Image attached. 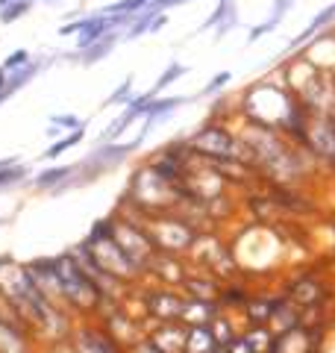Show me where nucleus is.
Here are the masks:
<instances>
[{
  "label": "nucleus",
  "instance_id": "obj_10",
  "mask_svg": "<svg viewBox=\"0 0 335 353\" xmlns=\"http://www.w3.org/2000/svg\"><path fill=\"white\" fill-rule=\"evenodd\" d=\"M323 339H327L323 324H300L285 333H276L267 353H321Z\"/></svg>",
  "mask_w": 335,
  "mask_h": 353
},
{
  "label": "nucleus",
  "instance_id": "obj_38",
  "mask_svg": "<svg viewBox=\"0 0 335 353\" xmlns=\"http://www.w3.org/2000/svg\"><path fill=\"white\" fill-rule=\"evenodd\" d=\"M218 3H221V0H218Z\"/></svg>",
  "mask_w": 335,
  "mask_h": 353
},
{
  "label": "nucleus",
  "instance_id": "obj_3",
  "mask_svg": "<svg viewBox=\"0 0 335 353\" xmlns=\"http://www.w3.org/2000/svg\"><path fill=\"white\" fill-rule=\"evenodd\" d=\"M144 141L136 136V139H130V141H112V145H97L92 153H85V159L77 162V168H74V176L68 183H65V192H74V189H83V185H92L94 180H100L103 174L109 171H118L121 165H124L127 159H132L136 153L141 150Z\"/></svg>",
  "mask_w": 335,
  "mask_h": 353
},
{
  "label": "nucleus",
  "instance_id": "obj_33",
  "mask_svg": "<svg viewBox=\"0 0 335 353\" xmlns=\"http://www.w3.org/2000/svg\"><path fill=\"white\" fill-rule=\"evenodd\" d=\"M30 62H32V53L21 48V50H15V53H9L6 62H3V68L12 74V71H18V68H24V65H30Z\"/></svg>",
  "mask_w": 335,
  "mask_h": 353
},
{
  "label": "nucleus",
  "instance_id": "obj_11",
  "mask_svg": "<svg viewBox=\"0 0 335 353\" xmlns=\"http://www.w3.org/2000/svg\"><path fill=\"white\" fill-rule=\"evenodd\" d=\"M188 271H192V262L188 256H171V253H156V259L150 262L148 268V280L150 283H159V285H174L180 289L185 283ZM144 280V283H148Z\"/></svg>",
  "mask_w": 335,
  "mask_h": 353
},
{
  "label": "nucleus",
  "instance_id": "obj_34",
  "mask_svg": "<svg viewBox=\"0 0 335 353\" xmlns=\"http://www.w3.org/2000/svg\"><path fill=\"white\" fill-rule=\"evenodd\" d=\"M185 3H194V0H150V9L153 12H168V9L185 6Z\"/></svg>",
  "mask_w": 335,
  "mask_h": 353
},
{
  "label": "nucleus",
  "instance_id": "obj_21",
  "mask_svg": "<svg viewBox=\"0 0 335 353\" xmlns=\"http://www.w3.org/2000/svg\"><path fill=\"white\" fill-rule=\"evenodd\" d=\"M223 312L218 301H197V297H185V306H183V315L180 321L185 327H203L212 324L215 318Z\"/></svg>",
  "mask_w": 335,
  "mask_h": 353
},
{
  "label": "nucleus",
  "instance_id": "obj_4",
  "mask_svg": "<svg viewBox=\"0 0 335 353\" xmlns=\"http://www.w3.org/2000/svg\"><path fill=\"white\" fill-rule=\"evenodd\" d=\"M188 148L197 159L203 162H218V159H236V145H238V132L230 127L227 118H212L200 124L194 132L185 136Z\"/></svg>",
  "mask_w": 335,
  "mask_h": 353
},
{
  "label": "nucleus",
  "instance_id": "obj_7",
  "mask_svg": "<svg viewBox=\"0 0 335 353\" xmlns=\"http://www.w3.org/2000/svg\"><path fill=\"white\" fill-rule=\"evenodd\" d=\"M283 292L288 301L292 303H297L300 309H315V306H323V303H329L332 301V285H329V280L323 277V274H318V271H297V274H292V277H285V283H283Z\"/></svg>",
  "mask_w": 335,
  "mask_h": 353
},
{
  "label": "nucleus",
  "instance_id": "obj_22",
  "mask_svg": "<svg viewBox=\"0 0 335 353\" xmlns=\"http://www.w3.org/2000/svg\"><path fill=\"white\" fill-rule=\"evenodd\" d=\"M292 6H294V0H274V6H271V15H267L262 24H256V27H250V32H247V44H256L259 39H265V36H271L274 30H279V24L285 21V15L292 12Z\"/></svg>",
  "mask_w": 335,
  "mask_h": 353
},
{
  "label": "nucleus",
  "instance_id": "obj_31",
  "mask_svg": "<svg viewBox=\"0 0 335 353\" xmlns=\"http://www.w3.org/2000/svg\"><path fill=\"white\" fill-rule=\"evenodd\" d=\"M132 83H136V80H132V77H127V80L121 83L115 92H112L106 101H103V109H109V106H127L130 97H132Z\"/></svg>",
  "mask_w": 335,
  "mask_h": 353
},
{
  "label": "nucleus",
  "instance_id": "obj_29",
  "mask_svg": "<svg viewBox=\"0 0 335 353\" xmlns=\"http://www.w3.org/2000/svg\"><path fill=\"white\" fill-rule=\"evenodd\" d=\"M232 83V71H218L212 80L200 88L197 92V101H212V97H218V94H223L227 92V85Z\"/></svg>",
  "mask_w": 335,
  "mask_h": 353
},
{
  "label": "nucleus",
  "instance_id": "obj_14",
  "mask_svg": "<svg viewBox=\"0 0 335 353\" xmlns=\"http://www.w3.org/2000/svg\"><path fill=\"white\" fill-rule=\"evenodd\" d=\"M279 301H283V292H259L250 297V303L241 309V327H267L271 324V318L276 312Z\"/></svg>",
  "mask_w": 335,
  "mask_h": 353
},
{
  "label": "nucleus",
  "instance_id": "obj_23",
  "mask_svg": "<svg viewBox=\"0 0 335 353\" xmlns=\"http://www.w3.org/2000/svg\"><path fill=\"white\" fill-rule=\"evenodd\" d=\"M300 324H303V309H300L297 303H292L283 294V301H279L276 312H274V318H271V324H267V327H271L274 336H276V333H285V330H294Z\"/></svg>",
  "mask_w": 335,
  "mask_h": 353
},
{
  "label": "nucleus",
  "instance_id": "obj_26",
  "mask_svg": "<svg viewBox=\"0 0 335 353\" xmlns=\"http://www.w3.org/2000/svg\"><path fill=\"white\" fill-rule=\"evenodd\" d=\"M209 327H212V333H215V339H218V345H221V347H227L230 341L241 333V324L232 321V315H230V312H221Z\"/></svg>",
  "mask_w": 335,
  "mask_h": 353
},
{
  "label": "nucleus",
  "instance_id": "obj_20",
  "mask_svg": "<svg viewBox=\"0 0 335 353\" xmlns=\"http://www.w3.org/2000/svg\"><path fill=\"white\" fill-rule=\"evenodd\" d=\"M74 168H77V162H71V165H48V168H41L36 176H32V189L48 192V194H62L65 183L74 176Z\"/></svg>",
  "mask_w": 335,
  "mask_h": 353
},
{
  "label": "nucleus",
  "instance_id": "obj_13",
  "mask_svg": "<svg viewBox=\"0 0 335 353\" xmlns=\"http://www.w3.org/2000/svg\"><path fill=\"white\" fill-rule=\"evenodd\" d=\"M121 41H124V32L115 30V32H109V36L97 39L94 44H88V48H77V50H71V53H62L59 59L71 62V65H83V68H92V65L109 59Z\"/></svg>",
  "mask_w": 335,
  "mask_h": 353
},
{
  "label": "nucleus",
  "instance_id": "obj_12",
  "mask_svg": "<svg viewBox=\"0 0 335 353\" xmlns=\"http://www.w3.org/2000/svg\"><path fill=\"white\" fill-rule=\"evenodd\" d=\"M194 97H188V94H159V97H153V103L148 109V115L141 118V130H139V139L141 141H148V136L153 132V127H159L165 124L168 118H171L174 112H180V106H188Z\"/></svg>",
  "mask_w": 335,
  "mask_h": 353
},
{
  "label": "nucleus",
  "instance_id": "obj_16",
  "mask_svg": "<svg viewBox=\"0 0 335 353\" xmlns=\"http://www.w3.org/2000/svg\"><path fill=\"white\" fill-rule=\"evenodd\" d=\"M221 285H223L221 277H215V274L206 271V268H194L192 265V271H188V277H185V283L180 285V289H183L185 297H197V301H218Z\"/></svg>",
  "mask_w": 335,
  "mask_h": 353
},
{
  "label": "nucleus",
  "instance_id": "obj_1",
  "mask_svg": "<svg viewBox=\"0 0 335 353\" xmlns=\"http://www.w3.org/2000/svg\"><path fill=\"white\" fill-rule=\"evenodd\" d=\"M50 268H53V280H56V301L59 306H65L71 315L83 318H94L97 309L103 306V301H109V294L94 283V277L80 268L68 250L50 256Z\"/></svg>",
  "mask_w": 335,
  "mask_h": 353
},
{
  "label": "nucleus",
  "instance_id": "obj_37",
  "mask_svg": "<svg viewBox=\"0 0 335 353\" xmlns=\"http://www.w3.org/2000/svg\"><path fill=\"white\" fill-rule=\"evenodd\" d=\"M44 3H53V0H44Z\"/></svg>",
  "mask_w": 335,
  "mask_h": 353
},
{
  "label": "nucleus",
  "instance_id": "obj_17",
  "mask_svg": "<svg viewBox=\"0 0 335 353\" xmlns=\"http://www.w3.org/2000/svg\"><path fill=\"white\" fill-rule=\"evenodd\" d=\"M253 294H256V285L247 277H232V280H223L218 292V303L223 312H241L250 303Z\"/></svg>",
  "mask_w": 335,
  "mask_h": 353
},
{
  "label": "nucleus",
  "instance_id": "obj_30",
  "mask_svg": "<svg viewBox=\"0 0 335 353\" xmlns=\"http://www.w3.org/2000/svg\"><path fill=\"white\" fill-rule=\"evenodd\" d=\"M32 6H36V0H12V3H6L0 9V21H3V24H12V21L24 18Z\"/></svg>",
  "mask_w": 335,
  "mask_h": 353
},
{
  "label": "nucleus",
  "instance_id": "obj_15",
  "mask_svg": "<svg viewBox=\"0 0 335 353\" xmlns=\"http://www.w3.org/2000/svg\"><path fill=\"white\" fill-rule=\"evenodd\" d=\"M148 339H150L162 353H185L188 327L180 324V321H171V324H150V327H148Z\"/></svg>",
  "mask_w": 335,
  "mask_h": 353
},
{
  "label": "nucleus",
  "instance_id": "obj_6",
  "mask_svg": "<svg viewBox=\"0 0 335 353\" xmlns=\"http://www.w3.org/2000/svg\"><path fill=\"white\" fill-rule=\"evenodd\" d=\"M136 292H139L141 315L148 318V324H171V321H180L183 306H185L183 289H174V285H159V283H150L148 280V283H141Z\"/></svg>",
  "mask_w": 335,
  "mask_h": 353
},
{
  "label": "nucleus",
  "instance_id": "obj_9",
  "mask_svg": "<svg viewBox=\"0 0 335 353\" xmlns=\"http://www.w3.org/2000/svg\"><path fill=\"white\" fill-rule=\"evenodd\" d=\"M309 157L318 162V168L335 171V124L329 112L312 115L309 124Z\"/></svg>",
  "mask_w": 335,
  "mask_h": 353
},
{
  "label": "nucleus",
  "instance_id": "obj_19",
  "mask_svg": "<svg viewBox=\"0 0 335 353\" xmlns=\"http://www.w3.org/2000/svg\"><path fill=\"white\" fill-rule=\"evenodd\" d=\"M56 59H59V57H56ZM56 59H53V57H39V59H32L30 65H24V68L12 71V74H9V80H6V88H3V92H0V103L9 101V97H12L15 92H21V88H24V85H30V83L36 80L39 74L48 71Z\"/></svg>",
  "mask_w": 335,
  "mask_h": 353
},
{
  "label": "nucleus",
  "instance_id": "obj_27",
  "mask_svg": "<svg viewBox=\"0 0 335 353\" xmlns=\"http://www.w3.org/2000/svg\"><path fill=\"white\" fill-rule=\"evenodd\" d=\"M85 139V127L83 130H71V132H65V136L62 139H56L53 141V145L48 148V150H44L41 153V159H48V162H53V159H59L62 157V153L65 150H71V148H77V145H80V141Z\"/></svg>",
  "mask_w": 335,
  "mask_h": 353
},
{
  "label": "nucleus",
  "instance_id": "obj_5",
  "mask_svg": "<svg viewBox=\"0 0 335 353\" xmlns=\"http://www.w3.org/2000/svg\"><path fill=\"white\" fill-rule=\"evenodd\" d=\"M148 224V233L153 239V245L159 253H171V256H188L194 248V241L200 236V230L188 221L185 215L174 212H162L144 221Z\"/></svg>",
  "mask_w": 335,
  "mask_h": 353
},
{
  "label": "nucleus",
  "instance_id": "obj_24",
  "mask_svg": "<svg viewBox=\"0 0 335 353\" xmlns=\"http://www.w3.org/2000/svg\"><path fill=\"white\" fill-rule=\"evenodd\" d=\"M221 345L212 327L203 324V327H188V341H185V353H215Z\"/></svg>",
  "mask_w": 335,
  "mask_h": 353
},
{
  "label": "nucleus",
  "instance_id": "obj_2",
  "mask_svg": "<svg viewBox=\"0 0 335 353\" xmlns=\"http://www.w3.org/2000/svg\"><path fill=\"white\" fill-rule=\"evenodd\" d=\"M85 245L92 248L94 259L100 262V268H103L109 277H115L118 283L130 285V289H139L144 283V274L132 265V259L127 253L121 250L118 241L112 239V218L109 215L92 224V230H88V236H85Z\"/></svg>",
  "mask_w": 335,
  "mask_h": 353
},
{
  "label": "nucleus",
  "instance_id": "obj_8",
  "mask_svg": "<svg viewBox=\"0 0 335 353\" xmlns=\"http://www.w3.org/2000/svg\"><path fill=\"white\" fill-rule=\"evenodd\" d=\"M68 347H71V353H127V347L121 345L97 318H83V321H77Z\"/></svg>",
  "mask_w": 335,
  "mask_h": 353
},
{
  "label": "nucleus",
  "instance_id": "obj_36",
  "mask_svg": "<svg viewBox=\"0 0 335 353\" xmlns=\"http://www.w3.org/2000/svg\"><path fill=\"white\" fill-rule=\"evenodd\" d=\"M6 80H9V71L3 68V65H0V92H3V88H6Z\"/></svg>",
  "mask_w": 335,
  "mask_h": 353
},
{
  "label": "nucleus",
  "instance_id": "obj_18",
  "mask_svg": "<svg viewBox=\"0 0 335 353\" xmlns=\"http://www.w3.org/2000/svg\"><path fill=\"white\" fill-rule=\"evenodd\" d=\"M332 24H335V0H332L329 6H323L321 12H318L315 18L309 21V24H306V30L300 32V36H294L292 41H288L285 53H288V57H294V53H300V50H303L306 44H309L312 39H315V36H321L323 30H332Z\"/></svg>",
  "mask_w": 335,
  "mask_h": 353
},
{
  "label": "nucleus",
  "instance_id": "obj_25",
  "mask_svg": "<svg viewBox=\"0 0 335 353\" xmlns=\"http://www.w3.org/2000/svg\"><path fill=\"white\" fill-rule=\"evenodd\" d=\"M185 74H188V65H183L180 59L168 62V65H165V71H162L159 77H156V83H153V92H156V97L165 94V88H171L174 83H180Z\"/></svg>",
  "mask_w": 335,
  "mask_h": 353
},
{
  "label": "nucleus",
  "instance_id": "obj_28",
  "mask_svg": "<svg viewBox=\"0 0 335 353\" xmlns=\"http://www.w3.org/2000/svg\"><path fill=\"white\" fill-rule=\"evenodd\" d=\"M85 127V121L80 115H68V112H56L50 115V130H48V136L53 139H62L65 132H71V130H83Z\"/></svg>",
  "mask_w": 335,
  "mask_h": 353
},
{
  "label": "nucleus",
  "instance_id": "obj_35",
  "mask_svg": "<svg viewBox=\"0 0 335 353\" xmlns=\"http://www.w3.org/2000/svg\"><path fill=\"white\" fill-rule=\"evenodd\" d=\"M165 24H168V12H159V15L153 18V24H150V32H148V36H156L159 30H165Z\"/></svg>",
  "mask_w": 335,
  "mask_h": 353
},
{
  "label": "nucleus",
  "instance_id": "obj_32",
  "mask_svg": "<svg viewBox=\"0 0 335 353\" xmlns=\"http://www.w3.org/2000/svg\"><path fill=\"white\" fill-rule=\"evenodd\" d=\"M24 176H30V168H27V165H21V162L9 165V168H0V189H6V185L21 183Z\"/></svg>",
  "mask_w": 335,
  "mask_h": 353
}]
</instances>
